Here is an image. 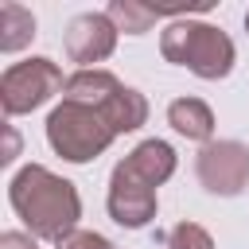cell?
<instances>
[{"label": "cell", "instance_id": "1", "mask_svg": "<svg viewBox=\"0 0 249 249\" xmlns=\"http://www.w3.org/2000/svg\"><path fill=\"white\" fill-rule=\"evenodd\" d=\"M175 171V148L163 140L136 144L109 179V214L124 230H140L156 218V187L171 179Z\"/></svg>", "mask_w": 249, "mask_h": 249}, {"label": "cell", "instance_id": "2", "mask_svg": "<svg viewBox=\"0 0 249 249\" xmlns=\"http://www.w3.org/2000/svg\"><path fill=\"white\" fill-rule=\"evenodd\" d=\"M8 198H12V210L19 214V222L31 230V237L62 241L66 233H74V226L82 218V198H78L74 183L58 179L43 163H27L12 179Z\"/></svg>", "mask_w": 249, "mask_h": 249}, {"label": "cell", "instance_id": "3", "mask_svg": "<svg viewBox=\"0 0 249 249\" xmlns=\"http://www.w3.org/2000/svg\"><path fill=\"white\" fill-rule=\"evenodd\" d=\"M160 51L167 62L187 66L191 74L218 82L233 70V43L226 31L210 27V23H195V19H175L163 35H160Z\"/></svg>", "mask_w": 249, "mask_h": 249}, {"label": "cell", "instance_id": "4", "mask_svg": "<svg viewBox=\"0 0 249 249\" xmlns=\"http://www.w3.org/2000/svg\"><path fill=\"white\" fill-rule=\"evenodd\" d=\"M113 124L101 117V109L93 105H82V101H66L47 117V140L51 148L70 160V163H86V160H97L109 144H113Z\"/></svg>", "mask_w": 249, "mask_h": 249}, {"label": "cell", "instance_id": "5", "mask_svg": "<svg viewBox=\"0 0 249 249\" xmlns=\"http://www.w3.org/2000/svg\"><path fill=\"white\" fill-rule=\"evenodd\" d=\"M58 89H66L58 62L27 58V62H16V66L4 70V78H0V105H4L8 117H19V113H31L43 101H51Z\"/></svg>", "mask_w": 249, "mask_h": 249}, {"label": "cell", "instance_id": "6", "mask_svg": "<svg viewBox=\"0 0 249 249\" xmlns=\"http://www.w3.org/2000/svg\"><path fill=\"white\" fill-rule=\"evenodd\" d=\"M198 183L210 195H241L249 183V148L237 140H210L195 160Z\"/></svg>", "mask_w": 249, "mask_h": 249}, {"label": "cell", "instance_id": "7", "mask_svg": "<svg viewBox=\"0 0 249 249\" xmlns=\"http://www.w3.org/2000/svg\"><path fill=\"white\" fill-rule=\"evenodd\" d=\"M117 47V23L105 16V12H86V16H74L70 27H66V54L70 62H101L109 58Z\"/></svg>", "mask_w": 249, "mask_h": 249}, {"label": "cell", "instance_id": "8", "mask_svg": "<svg viewBox=\"0 0 249 249\" xmlns=\"http://www.w3.org/2000/svg\"><path fill=\"white\" fill-rule=\"evenodd\" d=\"M167 121H171V128H175L179 136H187V140L210 144V136H214V113H210V105L198 101V97H179V101H171V105H167Z\"/></svg>", "mask_w": 249, "mask_h": 249}, {"label": "cell", "instance_id": "9", "mask_svg": "<svg viewBox=\"0 0 249 249\" xmlns=\"http://www.w3.org/2000/svg\"><path fill=\"white\" fill-rule=\"evenodd\" d=\"M124 82H117L109 70H78V74H70L66 78V89H62V97L66 101H82V105H101L105 97H113L117 89H121Z\"/></svg>", "mask_w": 249, "mask_h": 249}, {"label": "cell", "instance_id": "10", "mask_svg": "<svg viewBox=\"0 0 249 249\" xmlns=\"http://www.w3.org/2000/svg\"><path fill=\"white\" fill-rule=\"evenodd\" d=\"M31 35H35V16L16 0L0 4V51H19L31 43Z\"/></svg>", "mask_w": 249, "mask_h": 249}, {"label": "cell", "instance_id": "11", "mask_svg": "<svg viewBox=\"0 0 249 249\" xmlns=\"http://www.w3.org/2000/svg\"><path fill=\"white\" fill-rule=\"evenodd\" d=\"M105 16L117 23V31L140 35V31H148L163 12H160V8H148V4H140V0H113V4L105 8Z\"/></svg>", "mask_w": 249, "mask_h": 249}, {"label": "cell", "instance_id": "12", "mask_svg": "<svg viewBox=\"0 0 249 249\" xmlns=\"http://www.w3.org/2000/svg\"><path fill=\"white\" fill-rule=\"evenodd\" d=\"M167 249H214L210 233L195 222H179L171 233H167Z\"/></svg>", "mask_w": 249, "mask_h": 249}, {"label": "cell", "instance_id": "13", "mask_svg": "<svg viewBox=\"0 0 249 249\" xmlns=\"http://www.w3.org/2000/svg\"><path fill=\"white\" fill-rule=\"evenodd\" d=\"M54 249H113L101 233H89V230H74L66 233L62 241H54Z\"/></svg>", "mask_w": 249, "mask_h": 249}, {"label": "cell", "instance_id": "14", "mask_svg": "<svg viewBox=\"0 0 249 249\" xmlns=\"http://www.w3.org/2000/svg\"><path fill=\"white\" fill-rule=\"evenodd\" d=\"M0 249H39V245H35L31 233H16V230H8V233H0Z\"/></svg>", "mask_w": 249, "mask_h": 249}, {"label": "cell", "instance_id": "15", "mask_svg": "<svg viewBox=\"0 0 249 249\" xmlns=\"http://www.w3.org/2000/svg\"><path fill=\"white\" fill-rule=\"evenodd\" d=\"M245 31H249V12H245Z\"/></svg>", "mask_w": 249, "mask_h": 249}]
</instances>
